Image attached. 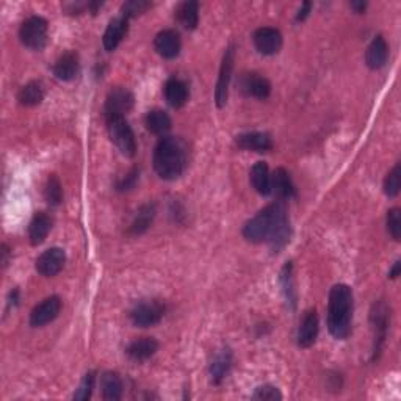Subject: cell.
I'll use <instances>...</instances> for the list:
<instances>
[{"instance_id":"cell-1","label":"cell","mask_w":401,"mask_h":401,"mask_svg":"<svg viewBox=\"0 0 401 401\" xmlns=\"http://www.w3.org/2000/svg\"><path fill=\"white\" fill-rule=\"evenodd\" d=\"M243 237L250 243L267 241L274 252L281 251L290 240V221L284 202H273L250 219L243 228Z\"/></svg>"},{"instance_id":"cell-2","label":"cell","mask_w":401,"mask_h":401,"mask_svg":"<svg viewBox=\"0 0 401 401\" xmlns=\"http://www.w3.org/2000/svg\"><path fill=\"white\" fill-rule=\"evenodd\" d=\"M353 306V290L347 284L334 285L328 301V329L334 339L345 340L351 334Z\"/></svg>"},{"instance_id":"cell-3","label":"cell","mask_w":401,"mask_h":401,"mask_svg":"<svg viewBox=\"0 0 401 401\" xmlns=\"http://www.w3.org/2000/svg\"><path fill=\"white\" fill-rule=\"evenodd\" d=\"M154 169L165 180H175L186 167L185 145L175 136H163L154 151Z\"/></svg>"},{"instance_id":"cell-4","label":"cell","mask_w":401,"mask_h":401,"mask_svg":"<svg viewBox=\"0 0 401 401\" xmlns=\"http://www.w3.org/2000/svg\"><path fill=\"white\" fill-rule=\"evenodd\" d=\"M110 138L125 157H134L136 154V141L134 130L124 117H106Z\"/></svg>"},{"instance_id":"cell-5","label":"cell","mask_w":401,"mask_h":401,"mask_svg":"<svg viewBox=\"0 0 401 401\" xmlns=\"http://www.w3.org/2000/svg\"><path fill=\"white\" fill-rule=\"evenodd\" d=\"M47 21L41 16H32L22 22L19 29L21 42L30 51H42L47 44Z\"/></svg>"},{"instance_id":"cell-6","label":"cell","mask_w":401,"mask_h":401,"mask_svg":"<svg viewBox=\"0 0 401 401\" xmlns=\"http://www.w3.org/2000/svg\"><path fill=\"white\" fill-rule=\"evenodd\" d=\"M165 317V304L160 301H141L130 312V320L138 328H151L162 321Z\"/></svg>"},{"instance_id":"cell-7","label":"cell","mask_w":401,"mask_h":401,"mask_svg":"<svg viewBox=\"0 0 401 401\" xmlns=\"http://www.w3.org/2000/svg\"><path fill=\"white\" fill-rule=\"evenodd\" d=\"M234 57H235V51H234V47L230 46L226 49V52H224L221 68H219L217 88H215V102L218 108H223L228 102L229 84H230V77H232V69H234Z\"/></svg>"},{"instance_id":"cell-8","label":"cell","mask_w":401,"mask_h":401,"mask_svg":"<svg viewBox=\"0 0 401 401\" xmlns=\"http://www.w3.org/2000/svg\"><path fill=\"white\" fill-rule=\"evenodd\" d=\"M389 318H391V312H389L387 304L384 303L382 300L376 301L372 307L370 312V321L373 326V331H375V354L380 353L382 348L384 340L387 336V328H389Z\"/></svg>"},{"instance_id":"cell-9","label":"cell","mask_w":401,"mask_h":401,"mask_svg":"<svg viewBox=\"0 0 401 401\" xmlns=\"http://www.w3.org/2000/svg\"><path fill=\"white\" fill-rule=\"evenodd\" d=\"M60 311H62V300L58 296H49L32 311L30 325L33 328L46 326L58 317Z\"/></svg>"},{"instance_id":"cell-10","label":"cell","mask_w":401,"mask_h":401,"mask_svg":"<svg viewBox=\"0 0 401 401\" xmlns=\"http://www.w3.org/2000/svg\"><path fill=\"white\" fill-rule=\"evenodd\" d=\"M134 95L125 88H114L108 93L106 101V117H124L134 107Z\"/></svg>"},{"instance_id":"cell-11","label":"cell","mask_w":401,"mask_h":401,"mask_svg":"<svg viewBox=\"0 0 401 401\" xmlns=\"http://www.w3.org/2000/svg\"><path fill=\"white\" fill-rule=\"evenodd\" d=\"M252 40H254L257 52L262 55H274L281 51L282 47L281 32L273 29V27H260V29H257Z\"/></svg>"},{"instance_id":"cell-12","label":"cell","mask_w":401,"mask_h":401,"mask_svg":"<svg viewBox=\"0 0 401 401\" xmlns=\"http://www.w3.org/2000/svg\"><path fill=\"white\" fill-rule=\"evenodd\" d=\"M239 88L245 96L260 99V101H265L271 93L270 82H268L265 77L256 73H248L241 75L239 80Z\"/></svg>"},{"instance_id":"cell-13","label":"cell","mask_w":401,"mask_h":401,"mask_svg":"<svg viewBox=\"0 0 401 401\" xmlns=\"http://www.w3.org/2000/svg\"><path fill=\"white\" fill-rule=\"evenodd\" d=\"M66 254L62 248H51L44 251L36 259V271L44 278H52L63 270Z\"/></svg>"},{"instance_id":"cell-14","label":"cell","mask_w":401,"mask_h":401,"mask_svg":"<svg viewBox=\"0 0 401 401\" xmlns=\"http://www.w3.org/2000/svg\"><path fill=\"white\" fill-rule=\"evenodd\" d=\"M154 47H156L157 53L167 60H173L180 53V36L175 30H162L157 33L156 40H154Z\"/></svg>"},{"instance_id":"cell-15","label":"cell","mask_w":401,"mask_h":401,"mask_svg":"<svg viewBox=\"0 0 401 401\" xmlns=\"http://www.w3.org/2000/svg\"><path fill=\"white\" fill-rule=\"evenodd\" d=\"M235 143L243 151L268 152L273 149L271 136L263 132H246V134L235 136Z\"/></svg>"},{"instance_id":"cell-16","label":"cell","mask_w":401,"mask_h":401,"mask_svg":"<svg viewBox=\"0 0 401 401\" xmlns=\"http://www.w3.org/2000/svg\"><path fill=\"white\" fill-rule=\"evenodd\" d=\"M127 30H129V19L124 18V16H119V18H114L110 21V24L102 38L106 51L113 52L114 49L119 46L121 41L124 40V36L127 35Z\"/></svg>"},{"instance_id":"cell-17","label":"cell","mask_w":401,"mask_h":401,"mask_svg":"<svg viewBox=\"0 0 401 401\" xmlns=\"http://www.w3.org/2000/svg\"><path fill=\"white\" fill-rule=\"evenodd\" d=\"M318 337V315L317 311H307L298 329V345L301 348H311Z\"/></svg>"},{"instance_id":"cell-18","label":"cell","mask_w":401,"mask_h":401,"mask_svg":"<svg viewBox=\"0 0 401 401\" xmlns=\"http://www.w3.org/2000/svg\"><path fill=\"white\" fill-rule=\"evenodd\" d=\"M389 58V46L381 35L373 38L365 53V62L370 69H381Z\"/></svg>"},{"instance_id":"cell-19","label":"cell","mask_w":401,"mask_h":401,"mask_svg":"<svg viewBox=\"0 0 401 401\" xmlns=\"http://www.w3.org/2000/svg\"><path fill=\"white\" fill-rule=\"evenodd\" d=\"M79 57L75 52H66L60 57L53 64V75L58 80L69 82L74 80L77 74H79Z\"/></svg>"},{"instance_id":"cell-20","label":"cell","mask_w":401,"mask_h":401,"mask_svg":"<svg viewBox=\"0 0 401 401\" xmlns=\"http://www.w3.org/2000/svg\"><path fill=\"white\" fill-rule=\"evenodd\" d=\"M158 351V342L152 337H141L132 342L125 353L134 362H145L151 359Z\"/></svg>"},{"instance_id":"cell-21","label":"cell","mask_w":401,"mask_h":401,"mask_svg":"<svg viewBox=\"0 0 401 401\" xmlns=\"http://www.w3.org/2000/svg\"><path fill=\"white\" fill-rule=\"evenodd\" d=\"M250 179L252 184V189H254L257 193L262 196L271 195V174L270 168L265 162H257L254 167L251 168Z\"/></svg>"},{"instance_id":"cell-22","label":"cell","mask_w":401,"mask_h":401,"mask_svg":"<svg viewBox=\"0 0 401 401\" xmlns=\"http://www.w3.org/2000/svg\"><path fill=\"white\" fill-rule=\"evenodd\" d=\"M189 86L179 79H169L165 84V99L173 108H182L189 101Z\"/></svg>"},{"instance_id":"cell-23","label":"cell","mask_w":401,"mask_h":401,"mask_svg":"<svg viewBox=\"0 0 401 401\" xmlns=\"http://www.w3.org/2000/svg\"><path fill=\"white\" fill-rule=\"evenodd\" d=\"M52 229V219L51 217L47 215V213L40 212L36 213L33 219L30 221V226H29V239H30V243L33 246H38L44 243V240L47 239L49 232H51Z\"/></svg>"},{"instance_id":"cell-24","label":"cell","mask_w":401,"mask_h":401,"mask_svg":"<svg viewBox=\"0 0 401 401\" xmlns=\"http://www.w3.org/2000/svg\"><path fill=\"white\" fill-rule=\"evenodd\" d=\"M230 367H232V351L229 348L219 350L210 364V378L215 386L221 384V381L229 373Z\"/></svg>"},{"instance_id":"cell-25","label":"cell","mask_w":401,"mask_h":401,"mask_svg":"<svg viewBox=\"0 0 401 401\" xmlns=\"http://www.w3.org/2000/svg\"><path fill=\"white\" fill-rule=\"evenodd\" d=\"M102 397L107 401H118L123 397L124 384L117 372H106L101 376Z\"/></svg>"},{"instance_id":"cell-26","label":"cell","mask_w":401,"mask_h":401,"mask_svg":"<svg viewBox=\"0 0 401 401\" xmlns=\"http://www.w3.org/2000/svg\"><path fill=\"white\" fill-rule=\"evenodd\" d=\"M271 191H274L281 199H290V197L296 196L292 178L284 168H278L271 175Z\"/></svg>"},{"instance_id":"cell-27","label":"cell","mask_w":401,"mask_h":401,"mask_svg":"<svg viewBox=\"0 0 401 401\" xmlns=\"http://www.w3.org/2000/svg\"><path fill=\"white\" fill-rule=\"evenodd\" d=\"M175 16H178V21L184 29L195 30L197 22H199V3L195 2V0H186L175 10Z\"/></svg>"},{"instance_id":"cell-28","label":"cell","mask_w":401,"mask_h":401,"mask_svg":"<svg viewBox=\"0 0 401 401\" xmlns=\"http://www.w3.org/2000/svg\"><path fill=\"white\" fill-rule=\"evenodd\" d=\"M146 129L154 135H162L165 136L171 129V118L168 117L167 112L163 110H151L149 113L146 114Z\"/></svg>"},{"instance_id":"cell-29","label":"cell","mask_w":401,"mask_h":401,"mask_svg":"<svg viewBox=\"0 0 401 401\" xmlns=\"http://www.w3.org/2000/svg\"><path fill=\"white\" fill-rule=\"evenodd\" d=\"M156 218V206L147 202V204L141 206L136 212L134 221L130 224V234L134 235H141L145 234L147 229L151 228V224Z\"/></svg>"},{"instance_id":"cell-30","label":"cell","mask_w":401,"mask_h":401,"mask_svg":"<svg viewBox=\"0 0 401 401\" xmlns=\"http://www.w3.org/2000/svg\"><path fill=\"white\" fill-rule=\"evenodd\" d=\"M44 99V88L40 82H30L21 88L18 93V101L24 107H35Z\"/></svg>"},{"instance_id":"cell-31","label":"cell","mask_w":401,"mask_h":401,"mask_svg":"<svg viewBox=\"0 0 401 401\" xmlns=\"http://www.w3.org/2000/svg\"><path fill=\"white\" fill-rule=\"evenodd\" d=\"M293 265L292 262H287L282 268L281 271V278H279V281H281L282 285V292L285 295V300H287V303L292 304V307L296 306V293H295V284H293Z\"/></svg>"},{"instance_id":"cell-32","label":"cell","mask_w":401,"mask_h":401,"mask_svg":"<svg viewBox=\"0 0 401 401\" xmlns=\"http://www.w3.org/2000/svg\"><path fill=\"white\" fill-rule=\"evenodd\" d=\"M44 196H46V201L49 206H58L60 202L63 201V189L62 184H60L58 178L55 174H52L51 178L47 179L46 182V189H44Z\"/></svg>"},{"instance_id":"cell-33","label":"cell","mask_w":401,"mask_h":401,"mask_svg":"<svg viewBox=\"0 0 401 401\" xmlns=\"http://www.w3.org/2000/svg\"><path fill=\"white\" fill-rule=\"evenodd\" d=\"M401 189V167L397 163L391 173L387 174L386 180H384V193L389 197L398 196Z\"/></svg>"},{"instance_id":"cell-34","label":"cell","mask_w":401,"mask_h":401,"mask_svg":"<svg viewBox=\"0 0 401 401\" xmlns=\"http://www.w3.org/2000/svg\"><path fill=\"white\" fill-rule=\"evenodd\" d=\"M95 382H96V373L95 372L86 373V375L84 376V380H82L80 382L79 389H77V392L74 393V400H79V401L90 400L93 389H95Z\"/></svg>"},{"instance_id":"cell-35","label":"cell","mask_w":401,"mask_h":401,"mask_svg":"<svg viewBox=\"0 0 401 401\" xmlns=\"http://www.w3.org/2000/svg\"><path fill=\"white\" fill-rule=\"evenodd\" d=\"M387 230L391 234V237L395 241H400L401 239V210L398 207H393L391 210L387 212Z\"/></svg>"},{"instance_id":"cell-36","label":"cell","mask_w":401,"mask_h":401,"mask_svg":"<svg viewBox=\"0 0 401 401\" xmlns=\"http://www.w3.org/2000/svg\"><path fill=\"white\" fill-rule=\"evenodd\" d=\"M152 7L151 2H146V0H129L123 5V16L124 18H135V16H140L146 13L147 10Z\"/></svg>"},{"instance_id":"cell-37","label":"cell","mask_w":401,"mask_h":401,"mask_svg":"<svg viewBox=\"0 0 401 401\" xmlns=\"http://www.w3.org/2000/svg\"><path fill=\"white\" fill-rule=\"evenodd\" d=\"M252 400H282V393L279 392L278 387L265 384V386L256 389V392L252 393Z\"/></svg>"},{"instance_id":"cell-38","label":"cell","mask_w":401,"mask_h":401,"mask_svg":"<svg viewBox=\"0 0 401 401\" xmlns=\"http://www.w3.org/2000/svg\"><path fill=\"white\" fill-rule=\"evenodd\" d=\"M138 169L134 168L132 171L125 175V178L123 180H119L117 189L118 191H127V190H132L136 184V180H138Z\"/></svg>"},{"instance_id":"cell-39","label":"cell","mask_w":401,"mask_h":401,"mask_svg":"<svg viewBox=\"0 0 401 401\" xmlns=\"http://www.w3.org/2000/svg\"><path fill=\"white\" fill-rule=\"evenodd\" d=\"M311 10H312V3H311V2H304V3H303V7L300 8L298 14H296V21H298V22L304 21V19L307 18V16H309Z\"/></svg>"},{"instance_id":"cell-40","label":"cell","mask_w":401,"mask_h":401,"mask_svg":"<svg viewBox=\"0 0 401 401\" xmlns=\"http://www.w3.org/2000/svg\"><path fill=\"white\" fill-rule=\"evenodd\" d=\"M400 273H401V262L398 260V262L393 263L392 270L389 271V278H391V279H397L400 276Z\"/></svg>"},{"instance_id":"cell-41","label":"cell","mask_w":401,"mask_h":401,"mask_svg":"<svg viewBox=\"0 0 401 401\" xmlns=\"http://www.w3.org/2000/svg\"><path fill=\"white\" fill-rule=\"evenodd\" d=\"M350 7L353 8L356 13H359V14H362L365 11V8H367V3L365 2H351L350 3Z\"/></svg>"},{"instance_id":"cell-42","label":"cell","mask_w":401,"mask_h":401,"mask_svg":"<svg viewBox=\"0 0 401 401\" xmlns=\"http://www.w3.org/2000/svg\"><path fill=\"white\" fill-rule=\"evenodd\" d=\"M2 254H3L2 263H3V267H7L8 265V254H10V250H8L7 245H2Z\"/></svg>"}]
</instances>
